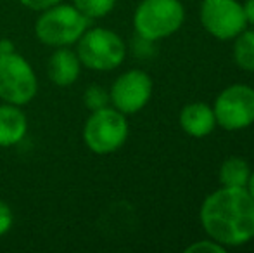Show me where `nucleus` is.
Instances as JSON below:
<instances>
[{"mask_svg": "<svg viewBox=\"0 0 254 253\" xmlns=\"http://www.w3.org/2000/svg\"><path fill=\"white\" fill-rule=\"evenodd\" d=\"M201 222L211 240L242 247L254 240V199L246 187H223L211 192L201 206Z\"/></svg>", "mask_w": 254, "mask_h": 253, "instance_id": "1", "label": "nucleus"}, {"mask_svg": "<svg viewBox=\"0 0 254 253\" xmlns=\"http://www.w3.org/2000/svg\"><path fill=\"white\" fill-rule=\"evenodd\" d=\"M88 24L90 19L76 7L61 2L42 10L35 23V35L49 47H69L80 40L81 35L88 30Z\"/></svg>", "mask_w": 254, "mask_h": 253, "instance_id": "2", "label": "nucleus"}, {"mask_svg": "<svg viewBox=\"0 0 254 253\" xmlns=\"http://www.w3.org/2000/svg\"><path fill=\"white\" fill-rule=\"evenodd\" d=\"M185 10L180 0H142L133 14V28L145 42L171 37L180 30Z\"/></svg>", "mask_w": 254, "mask_h": 253, "instance_id": "3", "label": "nucleus"}, {"mask_svg": "<svg viewBox=\"0 0 254 253\" xmlns=\"http://www.w3.org/2000/svg\"><path fill=\"white\" fill-rule=\"evenodd\" d=\"M76 54L81 66L94 71H113L127 56V45L123 38L107 28L87 30L76 42Z\"/></svg>", "mask_w": 254, "mask_h": 253, "instance_id": "4", "label": "nucleus"}, {"mask_svg": "<svg viewBox=\"0 0 254 253\" xmlns=\"http://www.w3.org/2000/svg\"><path fill=\"white\" fill-rule=\"evenodd\" d=\"M128 139L127 115L116 108H106L92 111L83 127L85 146L95 155H111L118 151Z\"/></svg>", "mask_w": 254, "mask_h": 253, "instance_id": "5", "label": "nucleus"}, {"mask_svg": "<svg viewBox=\"0 0 254 253\" xmlns=\"http://www.w3.org/2000/svg\"><path fill=\"white\" fill-rule=\"evenodd\" d=\"M38 92V78L33 66L16 51L0 54V99L3 102L24 106Z\"/></svg>", "mask_w": 254, "mask_h": 253, "instance_id": "6", "label": "nucleus"}, {"mask_svg": "<svg viewBox=\"0 0 254 253\" xmlns=\"http://www.w3.org/2000/svg\"><path fill=\"white\" fill-rule=\"evenodd\" d=\"M216 125L225 130H242L254 123V88L235 84L220 92L213 106Z\"/></svg>", "mask_w": 254, "mask_h": 253, "instance_id": "7", "label": "nucleus"}, {"mask_svg": "<svg viewBox=\"0 0 254 253\" xmlns=\"http://www.w3.org/2000/svg\"><path fill=\"white\" fill-rule=\"evenodd\" d=\"M201 23L209 35L218 40H230L246 30L242 3L237 0H204L201 5Z\"/></svg>", "mask_w": 254, "mask_h": 253, "instance_id": "8", "label": "nucleus"}, {"mask_svg": "<svg viewBox=\"0 0 254 253\" xmlns=\"http://www.w3.org/2000/svg\"><path fill=\"white\" fill-rule=\"evenodd\" d=\"M152 95V80L145 71L130 70L114 80L109 90L113 108L123 115H135L147 106Z\"/></svg>", "mask_w": 254, "mask_h": 253, "instance_id": "9", "label": "nucleus"}, {"mask_svg": "<svg viewBox=\"0 0 254 253\" xmlns=\"http://www.w3.org/2000/svg\"><path fill=\"white\" fill-rule=\"evenodd\" d=\"M81 61L69 47H57L47 63L49 80L57 87H69L80 78Z\"/></svg>", "mask_w": 254, "mask_h": 253, "instance_id": "10", "label": "nucleus"}, {"mask_svg": "<svg viewBox=\"0 0 254 253\" xmlns=\"http://www.w3.org/2000/svg\"><path fill=\"white\" fill-rule=\"evenodd\" d=\"M28 132V118L21 106L0 104V148L17 146Z\"/></svg>", "mask_w": 254, "mask_h": 253, "instance_id": "11", "label": "nucleus"}, {"mask_svg": "<svg viewBox=\"0 0 254 253\" xmlns=\"http://www.w3.org/2000/svg\"><path fill=\"white\" fill-rule=\"evenodd\" d=\"M180 127L192 137H206L216 127L213 108L204 102H190L180 111Z\"/></svg>", "mask_w": 254, "mask_h": 253, "instance_id": "12", "label": "nucleus"}, {"mask_svg": "<svg viewBox=\"0 0 254 253\" xmlns=\"http://www.w3.org/2000/svg\"><path fill=\"white\" fill-rule=\"evenodd\" d=\"M249 177H251L249 163L237 156L227 158L220 167V182L223 187H246Z\"/></svg>", "mask_w": 254, "mask_h": 253, "instance_id": "13", "label": "nucleus"}, {"mask_svg": "<svg viewBox=\"0 0 254 253\" xmlns=\"http://www.w3.org/2000/svg\"><path fill=\"white\" fill-rule=\"evenodd\" d=\"M234 45V59L239 68L254 71V30H244L237 35Z\"/></svg>", "mask_w": 254, "mask_h": 253, "instance_id": "14", "label": "nucleus"}, {"mask_svg": "<svg viewBox=\"0 0 254 253\" xmlns=\"http://www.w3.org/2000/svg\"><path fill=\"white\" fill-rule=\"evenodd\" d=\"M73 5L88 19L104 17L114 9L116 0H73Z\"/></svg>", "mask_w": 254, "mask_h": 253, "instance_id": "15", "label": "nucleus"}, {"mask_svg": "<svg viewBox=\"0 0 254 253\" xmlns=\"http://www.w3.org/2000/svg\"><path fill=\"white\" fill-rule=\"evenodd\" d=\"M109 102H111L109 92L104 90L101 85L94 84L83 92V104L90 111H97V109L106 108V106H109Z\"/></svg>", "mask_w": 254, "mask_h": 253, "instance_id": "16", "label": "nucleus"}, {"mask_svg": "<svg viewBox=\"0 0 254 253\" xmlns=\"http://www.w3.org/2000/svg\"><path fill=\"white\" fill-rule=\"evenodd\" d=\"M227 248L223 247V245H220L218 241L214 240H206V241H197V243L190 245V247H187V253H195V252H209V253H225Z\"/></svg>", "mask_w": 254, "mask_h": 253, "instance_id": "17", "label": "nucleus"}, {"mask_svg": "<svg viewBox=\"0 0 254 253\" xmlns=\"http://www.w3.org/2000/svg\"><path fill=\"white\" fill-rule=\"evenodd\" d=\"M14 224V213L5 201L0 199V238L5 236Z\"/></svg>", "mask_w": 254, "mask_h": 253, "instance_id": "18", "label": "nucleus"}, {"mask_svg": "<svg viewBox=\"0 0 254 253\" xmlns=\"http://www.w3.org/2000/svg\"><path fill=\"white\" fill-rule=\"evenodd\" d=\"M63 0H21V3H23L24 7H28V9L31 10H37V12H42V10L49 9V7L52 5H57V3H61Z\"/></svg>", "mask_w": 254, "mask_h": 253, "instance_id": "19", "label": "nucleus"}, {"mask_svg": "<svg viewBox=\"0 0 254 253\" xmlns=\"http://www.w3.org/2000/svg\"><path fill=\"white\" fill-rule=\"evenodd\" d=\"M242 9H244L246 21H248V23H251V24H254V0H248V2L242 5Z\"/></svg>", "mask_w": 254, "mask_h": 253, "instance_id": "20", "label": "nucleus"}, {"mask_svg": "<svg viewBox=\"0 0 254 253\" xmlns=\"http://www.w3.org/2000/svg\"><path fill=\"white\" fill-rule=\"evenodd\" d=\"M14 44L10 40H0V54H9V52H14Z\"/></svg>", "mask_w": 254, "mask_h": 253, "instance_id": "21", "label": "nucleus"}, {"mask_svg": "<svg viewBox=\"0 0 254 253\" xmlns=\"http://www.w3.org/2000/svg\"><path fill=\"white\" fill-rule=\"evenodd\" d=\"M246 189L249 191V194H251L254 199V172H251V177H249V182H248V186H246Z\"/></svg>", "mask_w": 254, "mask_h": 253, "instance_id": "22", "label": "nucleus"}]
</instances>
